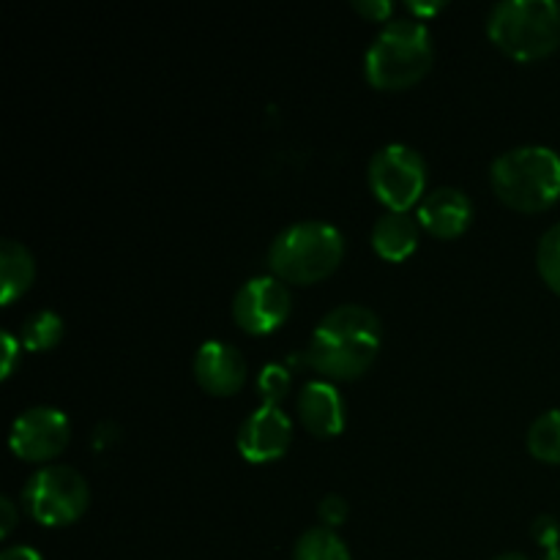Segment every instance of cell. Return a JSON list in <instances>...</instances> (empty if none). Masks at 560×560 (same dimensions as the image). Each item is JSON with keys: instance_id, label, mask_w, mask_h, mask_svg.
Wrapping results in <instances>:
<instances>
[{"instance_id": "d4e9b609", "label": "cell", "mask_w": 560, "mask_h": 560, "mask_svg": "<svg viewBox=\"0 0 560 560\" xmlns=\"http://www.w3.org/2000/svg\"><path fill=\"white\" fill-rule=\"evenodd\" d=\"M16 528V503L11 498L0 501V539H9L11 530Z\"/></svg>"}, {"instance_id": "30bf717a", "label": "cell", "mask_w": 560, "mask_h": 560, "mask_svg": "<svg viewBox=\"0 0 560 560\" xmlns=\"http://www.w3.org/2000/svg\"><path fill=\"white\" fill-rule=\"evenodd\" d=\"M293 441V421L282 408H271V405H260L246 416V421L238 430V446L241 457L252 465H266L273 459L284 457Z\"/></svg>"}, {"instance_id": "603a6c76", "label": "cell", "mask_w": 560, "mask_h": 560, "mask_svg": "<svg viewBox=\"0 0 560 560\" xmlns=\"http://www.w3.org/2000/svg\"><path fill=\"white\" fill-rule=\"evenodd\" d=\"M353 9L372 22H392L388 16L394 14V3L388 0H353Z\"/></svg>"}, {"instance_id": "2e32d148", "label": "cell", "mask_w": 560, "mask_h": 560, "mask_svg": "<svg viewBox=\"0 0 560 560\" xmlns=\"http://www.w3.org/2000/svg\"><path fill=\"white\" fill-rule=\"evenodd\" d=\"M293 560H353L350 547L345 545L337 530L317 525V528L304 530L293 547Z\"/></svg>"}, {"instance_id": "7a4b0ae2", "label": "cell", "mask_w": 560, "mask_h": 560, "mask_svg": "<svg viewBox=\"0 0 560 560\" xmlns=\"http://www.w3.org/2000/svg\"><path fill=\"white\" fill-rule=\"evenodd\" d=\"M345 257V238L334 224L306 219L284 228L268 246L271 277L284 284H315L331 277Z\"/></svg>"}, {"instance_id": "4316f807", "label": "cell", "mask_w": 560, "mask_h": 560, "mask_svg": "<svg viewBox=\"0 0 560 560\" xmlns=\"http://www.w3.org/2000/svg\"><path fill=\"white\" fill-rule=\"evenodd\" d=\"M408 9L413 11L416 20L421 22V16H432V14H438V11L446 9V3H419V0H410Z\"/></svg>"}, {"instance_id": "44dd1931", "label": "cell", "mask_w": 560, "mask_h": 560, "mask_svg": "<svg viewBox=\"0 0 560 560\" xmlns=\"http://www.w3.org/2000/svg\"><path fill=\"white\" fill-rule=\"evenodd\" d=\"M350 514V506L348 501H345L339 492H331V495H326L320 501V506H317V517H320V523L326 525V528H339V525L348 520Z\"/></svg>"}, {"instance_id": "5b68a950", "label": "cell", "mask_w": 560, "mask_h": 560, "mask_svg": "<svg viewBox=\"0 0 560 560\" xmlns=\"http://www.w3.org/2000/svg\"><path fill=\"white\" fill-rule=\"evenodd\" d=\"M487 33L514 60H539L560 47L558 0H503L487 16Z\"/></svg>"}, {"instance_id": "484cf974", "label": "cell", "mask_w": 560, "mask_h": 560, "mask_svg": "<svg viewBox=\"0 0 560 560\" xmlns=\"http://www.w3.org/2000/svg\"><path fill=\"white\" fill-rule=\"evenodd\" d=\"M0 560H44V558L38 556V550H33L31 545H14V547H5Z\"/></svg>"}, {"instance_id": "5bb4252c", "label": "cell", "mask_w": 560, "mask_h": 560, "mask_svg": "<svg viewBox=\"0 0 560 560\" xmlns=\"http://www.w3.org/2000/svg\"><path fill=\"white\" fill-rule=\"evenodd\" d=\"M419 219L408 211H386L372 224V246L388 262H402L419 246Z\"/></svg>"}, {"instance_id": "e0dca14e", "label": "cell", "mask_w": 560, "mask_h": 560, "mask_svg": "<svg viewBox=\"0 0 560 560\" xmlns=\"http://www.w3.org/2000/svg\"><path fill=\"white\" fill-rule=\"evenodd\" d=\"M528 452L539 463L560 465V408L536 416L528 430Z\"/></svg>"}, {"instance_id": "d6986e66", "label": "cell", "mask_w": 560, "mask_h": 560, "mask_svg": "<svg viewBox=\"0 0 560 560\" xmlns=\"http://www.w3.org/2000/svg\"><path fill=\"white\" fill-rule=\"evenodd\" d=\"M536 268L547 288L560 295V222L541 235L539 249H536Z\"/></svg>"}, {"instance_id": "52a82bcc", "label": "cell", "mask_w": 560, "mask_h": 560, "mask_svg": "<svg viewBox=\"0 0 560 560\" xmlns=\"http://www.w3.org/2000/svg\"><path fill=\"white\" fill-rule=\"evenodd\" d=\"M366 178H370L372 195L388 211H410L424 197V156L405 142H388L372 156Z\"/></svg>"}, {"instance_id": "6da1fadb", "label": "cell", "mask_w": 560, "mask_h": 560, "mask_svg": "<svg viewBox=\"0 0 560 560\" xmlns=\"http://www.w3.org/2000/svg\"><path fill=\"white\" fill-rule=\"evenodd\" d=\"M381 342V317L361 304H342L315 326L306 364L328 381H355L377 359Z\"/></svg>"}, {"instance_id": "83f0119b", "label": "cell", "mask_w": 560, "mask_h": 560, "mask_svg": "<svg viewBox=\"0 0 560 560\" xmlns=\"http://www.w3.org/2000/svg\"><path fill=\"white\" fill-rule=\"evenodd\" d=\"M492 560H530V558L523 556V552H501V556H495Z\"/></svg>"}, {"instance_id": "8fae6325", "label": "cell", "mask_w": 560, "mask_h": 560, "mask_svg": "<svg viewBox=\"0 0 560 560\" xmlns=\"http://www.w3.org/2000/svg\"><path fill=\"white\" fill-rule=\"evenodd\" d=\"M195 381L213 397H233L246 383V359L235 345L208 339L195 353Z\"/></svg>"}, {"instance_id": "9a60e30c", "label": "cell", "mask_w": 560, "mask_h": 560, "mask_svg": "<svg viewBox=\"0 0 560 560\" xmlns=\"http://www.w3.org/2000/svg\"><path fill=\"white\" fill-rule=\"evenodd\" d=\"M36 279V260L20 241L5 238L0 244V304L9 306L31 290Z\"/></svg>"}, {"instance_id": "277c9868", "label": "cell", "mask_w": 560, "mask_h": 560, "mask_svg": "<svg viewBox=\"0 0 560 560\" xmlns=\"http://www.w3.org/2000/svg\"><path fill=\"white\" fill-rule=\"evenodd\" d=\"M490 184L514 211L539 213L560 197V156L547 145H520L495 156Z\"/></svg>"}, {"instance_id": "ffe728a7", "label": "cell", "mask_w": 560, "mask_h": 560, "mask_svg": "<svg viewBox=\"0 0 560 560\" xmlns=\"http://www.w3.org/2000/svg\"><path fill=\"white\" fill-rule=\"evenodd\" d=\"M290 386H293V377L284 364H266L257 375V392H260L262 405H271V408H279V402L290 394Z\"/></svg>"}, {"instance_id": "4fadbf2b", "label": "cell", "mask_w": 560, "mask_h": 560, "mask_svg": "<svg viewBox=\"0 0 560 560\" xmlns=\"http://www.w3.org/2000/svg\"><path fill=\"white\" fill-rule=\"evenodd\" d=\"M299 419L315 438H337L345 430V399L331 381H310L299 394Z\"/></svg>"}, {"instance_id": "f1b7e54d", "label": "cell", "mask_w": 560, "mask_h": 560, "mask_svg": "<svg viewBox=\"0 0 560 560\" xmlns=\"http://www.w3.org/2000/svg\"><path fill=\"white\" fill-rule=\"evenodd\" d=\"M545 560H560V547H556V550H550V552H547Z\"/></svg>"}, {"instance_id": "ba28073f", "label": "cell", "mask_w": 560, "mask_h": 560, "mask_svg": "<svg viewBox=\"0 0 560 560\" xmlns=\"http://www.w3.org/2000/svg\"><path fill=\"white\" fill-rule=\"evenodd\" d=\"M71 441V421L52 405H36L22 410L11 424V452L27 463H47L63 454Z\"/></svg>"}, {"instance_id": "8992f818", "label": "cell", "mask_w": 560, "mask_h": 560, "mask_svg": "<svg viewBox=\"0 0 560 560\" xmlns=\"http://www.w3.org/2000/svg\"><path fill=\"white\" fill-rule=\"evenodd\" d=\"M88 503H91V490L85 476L69 465H44L22 490L25 512L47 528L77 523L88 512Z\"/></svg>"}, {"instance_id": "cb8c5ba5", "label": "cell", "mask_w": 560, "mask_h": 560, "mask_svg": "<svg viewBox=\"0 0 560 560\" xmlns=\"http://www.w3.org/2000/svg\"><path fill=\"white\" fill-rule=\"evenodd\" d=\"M20 353H22V342H16V337L11 331H3V372H0V375L11 377Z\"/></svg>"}, {"instance_id": "3957f363", "label": "cell", "mask_w": 560, "mask_h": 560, "mask_svg": "<svg viewBox=\"0 0 560 560\" xmlns=\"http://www.w3.org/2000/svg\"><path fill=\"white\" fill-rule=\"evenodd\" d=\"M435 60V47L424 22L392 20L383 25L364 58L366 82L377 91H405L424 80Z\"/></svg>"}, {"instance_id": "7c38bea8", "label": "cell", "mask_w": 560, "mask_h": 560, "mask_svg": "<svg viewBox=\"0 0 560 560\" xmlns=\"http://www.w3.org/2000/svg\"><path fill=\"white\" fill-rule=\"evenodd\" d=\"M416 219L435 238H457L474 222V202L463 189L438 186V189H430L421 197Z\"/></svg>"}, {"instance_id": "ac0fdd59", "label": "cell", "mask_w": 560, "mask_h": 560, "mask_svg": "<svg viewBox=\"0 0 560 560\" xmlns=\"http://www.w3.org/2000/svg\"><path fill=\"white\" fill-rule=\"evenodd\" d=\"M63 320L60 315L49 310H38L22 323V348L31 350V353H44V350H52L55 345L63 339Z\"/></svg>"}, {"instance_id": "9c48e42d", "label": "cell", "mask_w": 560, "mask_h": 560, "mask_svg": "<svg viewBox=\"0 0 560 560\" xmlns=\"http://www.w3.org/2000/svg\"><path fill=\"white\" fill-rule=\"evenodd\" d=\"M290 290L277 277H255L235 293L233 320L252 337L273 334L290 317Z\"/></svg>"}, {"instance_id": "7402d4cb", "label": "cell", "mask_w": 560, "mask_h": 560, "mask_svg": "<svg viewBox=\"0 0 560 560\" xmlns=\"http://www.w3.org/2000/svg\"><path fill=\"white\" fill-rule=\"evenodd\" d=\"M530 536H534L536 545L545 547L547 552L556 550V547H560L558 517H552V514H539V517L534 520V525H530Z\"/></svg>"}]
</instances>
